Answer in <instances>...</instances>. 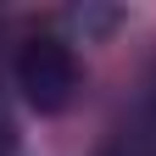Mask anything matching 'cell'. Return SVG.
Segmentation results:
<instances>
[{
	"mask_svg": "<svg viewBox=\"0 0 156 156\" xmlns=\"http://www.w3.org/2000/svg\"><path fill=\"white\" fill-rule=\"evenodd\" d=\"M11 78H17V89H23V101L34 112H67L78 101V84H84V73H78V56L67 39H56V34H34L23 39V50H17V62H11Z\"/></svg>",
	"mask_w": 156,
	"mask_h": 156,
	"instance_id": "cell-1",
	"label": "cell"
},
{
	"mask_svg": "<svg viewBox=\"0 0 156 156\" xmlns=\"http://www.w3.org/2000/svg\"><path fill=\"white\" fill-rule=\"evenodd\" d=\"M145 106L156 112V67H151V84H145Z\"/></svg>",
	"mask_w": 156,
	"mask_h": 156,
	"instance_id": "cell-4",
	"label": "cell"
},
{
	"mask_svg": "<svg viewBox=\"0 0 156 156\" xmlns=\"http://www.w3.org/2000/svg\"><path fill=\"white\" fill-rule=\"evenodd\" d=\"M11 145H17V123L6 117V106H0V156H11Z\"/></svg>",
	"mask_w": 156,
	"mask_h": 156,
	"instance_id": "cell-3",
	"label": "cell"
},
{
	"mask_svg": "<svg viewBox=\"0 0 156 156\" xmlns=\"http://www.w3.org/2000/svg\"><path fill=\"white\" fill-rule=\"evenodd\" d=\"M117 23H123L117 6H78V11H73V28H84V39H89V34H106V28H117Z\"/></svg>",
	"mask_w": 156,
	"mask_h": 156,
	"instance_id": "cell-2",
	"label": "cell"
}]
</instances>
